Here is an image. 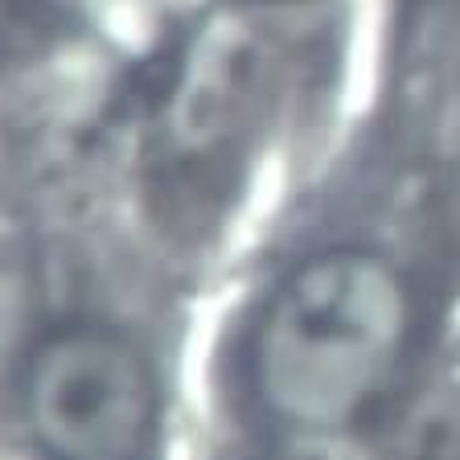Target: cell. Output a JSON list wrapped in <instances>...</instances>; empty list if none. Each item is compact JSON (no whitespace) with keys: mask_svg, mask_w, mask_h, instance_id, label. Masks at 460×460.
I'll return each instance as SVG.
<instances>
[{"mask_svg":"<svg viewBox=\"0 0 460 460\" xmlns=\"http://www.w3.org/2000/svg\"><path fill=\"white\" fill-rule=\"evenodd\" d=\"M172 300L140 288L119 259L70 247L13 354L9 407L25 460H185Z\"/></svg>","mask_w":460,"mask_h":460,"instance_id":"obj_1","label":"cell"},{"mask_svg":"<svg viewBox=\"0 0 460 460\" xmlns=\"http://www.w3.org/2000/svg\"><path fill=\"white\" fill-rule=\"evenodd\" d=\"M460 86V0H394L391 107L402 136H428Z\"/></svg>","mask_w":460,"mask_h":460,"instance_id":"obj_2","label":"cell"},{"mask_svg":"<svg viewBox=\"0 0 460 460\" xmlns=\"http://www.w3.org/2000/svg\"><path fill=\"white\" fill-rule=\"evenodd\" d=\"M370 460H460V329Z\"/></svg>","mask_w":460,"mask_h":460,"instance_id":"obj_3","label":"cell"}]
</instances>
